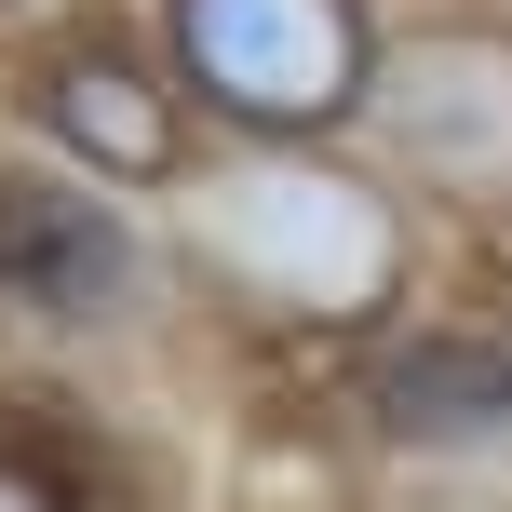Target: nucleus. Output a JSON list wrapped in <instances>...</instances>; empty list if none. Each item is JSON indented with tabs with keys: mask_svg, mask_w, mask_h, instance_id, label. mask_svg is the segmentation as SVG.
Instances as JSON below:
<instances>
[{
	"mask_svg": "<svg viewBox=\"0 0 512 512\" xmlns=\"http://www.w3.org/2000/svg\"><path fill=\"white\" fill-rule=\"evenodd\" d=\"M162 270L243 337H378L418 283V216L351 149H230L176 189Z\"/></svg>",
	"mask_w": 512,
	"mask_h": 512,
	"instance_id": "nucleus-1",
	"label": "nucleus"
},
{
	"mask_svg": "<svg viewBox=\"0 0 512 512\" xmlns=\"http://www.w3.org/2000/svg\"><path fill=\"white\" fill-rule=\"evenodd\" d=\"M149 41L230 149H324L391 68L378 0H149Z\"/></svg>",
	"mask_w": 512,
	"mask_h": 512,
	"instance_id": "nucleus-2",
	"label": "nucleus"
},
{
	"mask_svg": "<svg viewBox=\"0 0 512 512\" xmlns=\"http://www.w3.org/2000/svg\"><path fill=\"white\" fill-rule=\"evenodd\" d=\"M378 445V512H512V351L391 337L351 378Z\"/></svg>",
	"mask_w": 512,
	"mask_h": 512,
	"instance_id": "nucleus-3",
	"label": "nucleus"
},
{
	"mask_svg": "<svg viewBox=\"0 0 512 512\" xmlns=\"http://www.w3.org/2000/svg\"><path fill=\"white\" fill-rule=\"evenodd\" d=\"M364 162L405 203L512 230V27H418L364 95Z\"/></svg>",
	"mask_w": 512,
	"mask_h": 512,
	"instance_id": "nucleus-4",
	"label": "nucleus"
},
{
	"mask_svg": "<svg viewBox=\"0 0 512 512\" xmlns=\"http://www.w3.org/2000/svg\"><path fill=\"white\" fill-rule=\"evenodd\" d=\"M27 135H41V162H68V176H95L108 203L122 189H149V203H176L189 176H203V108H189V81L162 68V41H135V27H54V41H27Z\"/></svg>",
	"mask_w": 512,
	"mask_h": 512,
	"instance_id": "nucleus-5",
	"label": "nucleus"
},
{
	"mask_svg": "<svg viewBox=\"0 0 512 512\" xmlns=\"http://www.w3.org/2000/svg\"><path fill=\"white\" fill-rule=\"evenodd\" d=\"M0 512H68V486H54V472H27V459H0Z\"/></svg>",
	"mask_w": 512,
	"mask_h": 512,
	"instance_id": "nucleus-6",
	"label": "nucleus"
},
{
	"mask_svg": "<svg viewBox=\"0 0 512 512\" xmlns=\"http://www.w3.org/2000/svg\"><path fill=\"white\" fill-rule=\"evenodd\" d=\"M0 27H27V41H54V27H81V0H0Z\"/></svg>",
	"mask_w": 512,
	"mask_h": 512,
	"instance_id": "nucleus-7",
	"label": "nucleus"
}]
</instances>
